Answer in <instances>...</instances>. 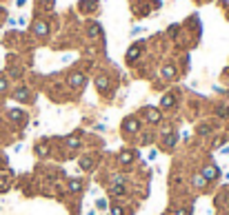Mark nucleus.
Returning <instances> with one entry per match:
<instances>
[{
	"mask_svg": "<svg viewBox=\"0 0 229 215\" xmlns=\"http://www.w3.org/2000/svg\"><path fill=\"white\" fill-rule=\"evenodd\" d=\"M205 177H207V180H214V177H216V169H207L205 171Z\"/></svg>",
	"mask_w": 229,
	"mask_h": 215,
	"instance_id": "1",
	"label": "nucleus"
},
{
	"mask_svg": "<svg viewBox=\"0 0 229 215\" xmlns=\"http://www.w3.org/2000/svg\"><path fill=\"white\" fill-rule=\"evenodd\" d=\"M98 89H107V78H98Z\"/></svg>",
	"mask_w": 229,
	"mask_h": 215,
	"instance_id": "2",
	"label": "nucleus"
}]
</instances>
